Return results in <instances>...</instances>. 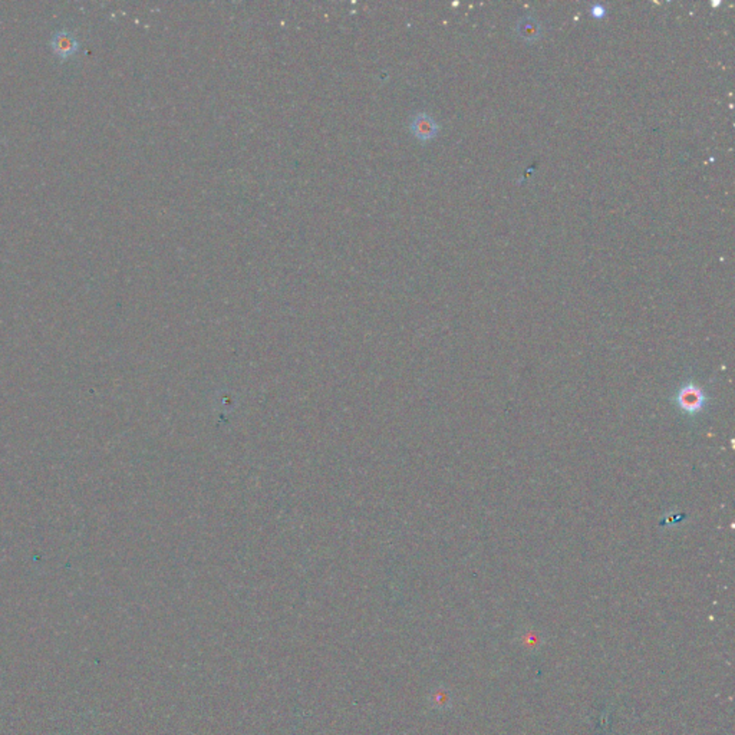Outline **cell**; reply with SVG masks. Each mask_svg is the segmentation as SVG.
I'll use <instances>...</instances> for the list:
<instances>
[{"mask_svg":"<svg viewBox=\"0 0 735 735\" xmlns=\"http://www.w3.org/2000/svg\"><path fill=\"white\" fill-rule=\"evenodd\" d=\"M409 131L418 141L428 143L438 136L439 125L430 114L416 112L409 121Z\"/></svg>","mask_w":735,"mask_h":735,"instance_id":"cell-1","label":"cell"},{"mask_svg":"<svg viewBox=\"0 0 735 735\" xmlns=\"http://www.w3.org/2000/svg\"><path fill=\"white\" fill-rule=\"evenodd\" d=\"M678 405L687 414H697L705 405V395L701 388L690 384L684 385L678 392Z\"/></svg>","mask_w":735,"mask_h":735,"instance_id":"cell-2","label":"cell"},{"mask_svg":"<svg viewBox=\"0 0 735 735\" xmlns=\"http://www.w3.org/2000/svg\"><path fill=\"white\" fill-rule=\"evenodd\" d=\"M541 23L532 15L523 16L516 23V34L524 42H536L541 38Z\"/></svg>","mask_w":735,"mask_h":735,"instance_id":"cell-3","label":"cell"},{"mask_svg":"<svg viewBox=\"0 0 735 735\" xmlns=\"http://www.w3.org/2000/svg\"><path fill=\"white\" fill-rule=\"evenodd\" d=\"M57 46H58V49H59L61 52H64V50H65V52H66V54H68V52H69V54H71V50H72V49L75 48V43H73V42L71 41V38H69V36H62V38H61V39L58 41Z\"/></svg>","mask_w":735,"mask_h":735,"instance_id":"cell-4","label":"cell"},{"mask_svg":"<svg viewBox=\"0 0 735 735\" xmlns=\"http://www.w3.org/2000/svg\"><path fill=\"white\" fill-rule=\"evenodd\" d=\"M592 15H593L595 17H602V16H605V15H606V10L603 9L600 5H595L593 9H592Z\"/></svg>","mask_w":735,"mask_h":735,"instance_id":"cell-5","label":"cell"}]
</instances>
